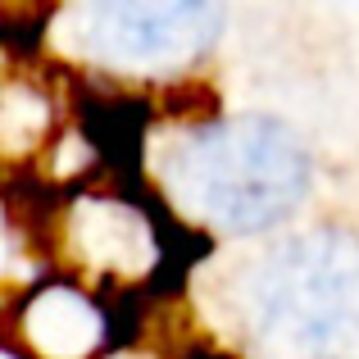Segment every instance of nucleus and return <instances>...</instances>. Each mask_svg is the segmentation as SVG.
<instances>
[{"mask_svg":"<svg viewBox=\"0 0 359 359\" xmlns=\"http://www.w3.org/2000/svg\"><path fill=\"white\" fill-rule=\"evenodd\" d=\"M223 27L214 5H96L82 14L87 46L109 64L164 69L210 50Z\"/></svg>","mask_w":359,"mask_h":359,"instance_id":"7ed1b4c3","label":"nucleus"},{"mask_svg":"<svg viewBox=\"0 0 359 359\" xmlns=\"http://www.w3.org/2000/svg\"><path fill=\"white\" fill-rule=\"evenodd\" d=\"M173 191L210 228L250 237L300 210L309 191V155L282 118L228 114L182 141Z\"/></svg>","mask_w":359,"mask_h":359,"instance_id":"f257e3e1","label":"nucleus"},{"mask_svg":"<svg viewBox=\"0 0 359 359\" xmlns=\"http://www.w3.org/2000/svg\"><path fill=\"white\" fill-rule=\"evenodd\" d=\"M241 318L278 359H323L359 341V237L314 228L269 250L245 278Z\"/></svg>","mask_w":359,"mask_h":359,"instance_id":"f03ea898","label":"nucleus"}]
</instances>
